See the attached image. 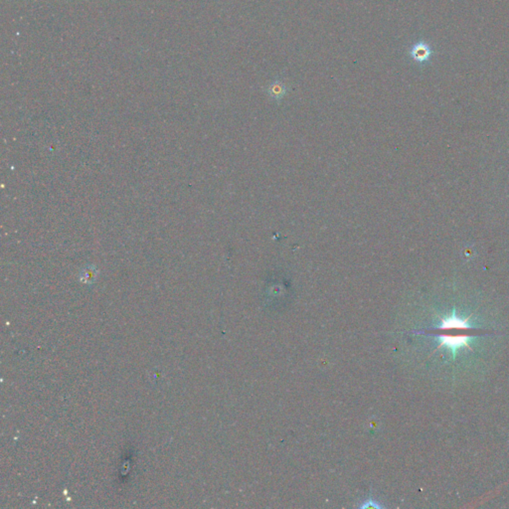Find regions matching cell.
Instances as JSON below:
<instances>
[{"instance_id": "cell-1", "label": "cell", "mask_w": 509, "mask_h": 509, "mask_svg": "<svg viewBox=\"0 0 509 509\" xmlns=\"http://www.w3.org/2000/svg\"><path fill=\"white\" fill-rule=\"evenodd\" d=\"M474 336H449V335H439V346L438 348L445 347L449 350L453 354V357L455 358L457 355V351L463 347L471 348V341L474 339Z\"/></svg>"}, {"instance_id": "cell-2", "label": "cell", "mask_w": 509, "mask_h": 509, "mask_svg": "<svg viewBox=\"0 0 509 509\" xmlns=\"http://www.w3.org/2000/svg\"><path fill=\"white\" fill-rule=\"evenodd\" d=\"M410 57L416 63L423 65L428 63L433 54V50L429 44L425 41H419L410 49Z\"/></svg>"}, {"instance_id": "cell-3", "label": "cell", "mask_w": 509, "mask_h": 509, "mask_svg": "<svg viewBox=\"0 0 509 509\" xmlns=\"http://www.w3.org/2000/svg\"><path fill=\"white\" fill-rule=\"evenodd\" d=\"M472 322L469 318H460L457 316L456 311L454 310L451 316L442 318L441 319V328H471Z\"/></svg>"}, {"instance_id": "cell-4", "label": "cell", "mask_w": 509, "mask_h": 509, "mask_svg": "<svg viewBox=\"0 0 509 509\" xmlns=\"http://www.w3.org/2000/svg\"><path fill=\"white\" fill-rule=\"evenodd\" d=\"M286 88L281 81H276L268 87V94L275 100H281L286 95Z\"/></svg>"}]
</instances>
